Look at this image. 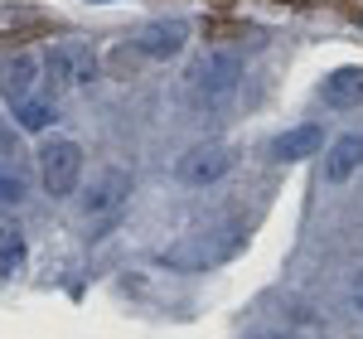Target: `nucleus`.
<instances>
[{
    "instance_id": "f257e3e1",
    "label": "nucleus",
    "mask_w": 363,
    "mask_h": 339,
    "mask_svg": "<svg viewBox=\"0 0 363 339\" xmlns=\"http://www.w3.org/2000/svg\"><path fill=\"white\" fill-rule=\"evenodd\" d=\"M247 248V218H223V223H203L194 233H184L179 243H169L160 262L174 272H208V267H223Z\"/></svg>"
},
{
    "instance_id": "f03ea898",
    "label": "nucleus",
    "mask_w": 363,
    "mask_h": 339,
    "mask_svg": "<svg viewBox=\"0 0 363 339\" xmlns=\"http://www.w3.org/2000/svg\"><path fill=\"white\" fill-rule=\"evenodd\" d=\"M238 83H242V58L213 49V54L189 63V73H184V102L199 116H213L238 97Z\"/></svg>"
},
{
    "instance_id": "7ed1b4c3",
    "label": "nucleus",
    "mask_w": 363,
    "mask_h": 339,
    "mask_svg": "<svg viewBox=\"0 0 363 339\" xmlns=\"http://www.w3.org/2000/svg\"><path fill=\"white\" fill-rule=\"evenodd\" d=\"M39 179H44V189L54 199L78 194V184H83V145L73 136H49L39 145Z\"/></svg>"
},
{
    "instance_id": "20e7f679",
    "label": "nucleus",
    "mask_w": 363,
    "mask_h": 339,
    "mask_svg": "<svg viewBox=\"0 0 363 339\" xmlns=\"http://www.w3.org/2000/svg\"><path fill=\"white\" fill-rule=\"evenodd\" d=\"M126 199H131V174H126L121 165H107V170H102V174H97V179H92V184L83 189L78 209H83L87 223L102 233V228H107L116 213L126 209Z\"/></svg>"
},
{
    "instance_id": "39448f33",
    "label": "nucleus",
    "mask_w": 363,
    "mask_h": 339,
    "mask_svg": "<svg viewBox=\"0 0 363 339\" xmlns=\"http://www.w3.org/2000/svg\"><path fill=\"white\" fill-rule=\"evenodd\" d=\"M49 78H54V87H63V92L87 87L92 78H97V49L87 44L83 34L58 39L54 49H49Z\"/></svg>"
},
{
    "instance_id": "423d86ee",
    "label": "nucleus",
    "mask_w": 363,
    "mask_h": 339,
    "mask_svg": "<svg viewBox=\"0 0 363 339\" xmlns=\"http://www.w3.org/2000/svg\"><path fill=\"white\" fill-rule=\"evenodd\" d=\"M238 165V155H233V145L223 141H203L194 150H184L179 155V165H174V179L179 184H189V189H208V184H218L228 179V170Z\"/></svg>"
},
{
    "instance_id": "0eeeda50",
    "label": "nucleus",
    "mask_w": 363,
    "mask_h": 339,
    "mask_svg": "<svg viewBox=\"0 0 363 339\" xmlns=\"http://www.w3.org/2000/svg\"><path fill=\"white\" fill-rule=\"evenodd\" d=\"M39 78H44L39 54L20 49V54L0 58V97H5L10 107H20V102H29V97H39Z\"/></svg>"
},
{
    "instance_id": "6e6552de",
    "label": "nucleus",
    "mask_w": 363,
    "mask_h": 339,
    "mask_svg": "<svg viewBox=\"0 0 363 339\" xmlns=\"http://www.w3.org/2000/svg\"><path fill=\"white\" fill-rule=\"evenodd\" d=\"M184 39H189V25L184 20H150V25L136 29V54L145 58H174L179 49H184Z\"/></svg>"
},
{
    "instance_id": "1a4fd4ad",
    "label": "nucleus",
    "mask_w": 363,
    "mask_h": 339,
    "mask_svg": "<svg viewBox=\"0 0 363 339\" xmlns=\"http://www.w3.org/2000/svg\"><path fill=\"white\" fill-rule=\"evenodd\" d=\"M320 150H325V131H320L315 121H306V126H291V131H281L277 141H272V160H281V165H301V160L320 155Z\"/></svg>"
},
{
    "instance_id": "9d476101",
    "label": "nucleus",
    "mask_w": 363,
    "mask_h": 339,
    "mask_svg": "<svg viewBox=\"0 0 363 339\" xmlns=\"http://www.w3.org/2000/svg\"><path fill=\"white\" fill-rule=\"evenodd\" d=\"M320 97L339 107V112H349V107H363V68H335L325 83H320Z\"/></svg>"
},
{
    "instance_id": "9b49d317",
    "label": "nucleus",
    "mask_w": 363,
    "mask_h": 339,
    "mask_svg": "<svg viewBox=\"0 0 363 339\" xmlns=\"http://www.w3.org/2000/svg\"><path fill=\"white\" fill-rule=\"evenodd\" d=\"M359 165H363V136H339V141L325 150V179H330V184H344Z\"/></svg>"
},
{
    "instance_id": "f8f14e48",
    "label": "nucleus",
    "mask_w": 363,
    "mask_h": 339,
    "mask_svg": "<svg viewBox=\"0 0 363 339\" xmlns=\"http://www.w3.org/2000/svg\"><path fill=\"white\" fill-rule=\"evenodd\" d=\"M25 252H29V248H25V233L0 218V277H15V272L25 267Z\"/></svg>"
},
{
    "instance_id": "ddd939ff",
    "label": "nucleus",
    "mask_w": 363,
    "mask_h": 339,
    "mask_svg": "<svg viewBox=\"0 0 363 339\" xmlns=\"http://www.w3.org/2000/svg\"><path fill=\"white\" fill-rule=\"evenodd\" d=\"M44 20L39 10H29V5H0V39H10V34H25Z\"/></svg>"
},
{
    "instance_id": "4468645a",
    "label": "nucleus",
    "mask_w": 363,
    "mask_h": 339,
    "mask_svg": "<svg viewBox=\"0 0 363 339\" xmlns=\"http://www.w3.org/2000/svg\"><path fill=\"white\" fill-rule=\"evenodd\" d=\"M15 121L25 126V131H44V126H54V107L44 102V97H29L15 107Z\"/></svg>"
},
{
    "instance_id": "2eb2a0df",
    "label": "nucleus",
    "mask_w": 363,
    "mask_h": 339,
    "mask_svg": "<svg viewBox=\"0 0 363 339\" xmlns=\"http://www.w3.org/2000/svg\"><path fill=\"white\" fill-rule=\"evenodd\" d=\"M25 199V184L15 179V174H0V209H10V204H20Z\"/></svg>"
},
{
    "instance_id": "dca6fc26",
    "label": "nucleus",
    "mask_w": 363,
    "mask_h": 339,
    "mask_svg": "<svg viewBox=\"0 0 363 339\" xmlns=\"http://www.w3.org/2000/svg\"><path fill=\"white\" fill-rule=\"evenodd\" d=\"M349 296H354V311H363V272L354 277V291H349Z\"/></svg>"
},
{
    "instance_id": "f3484780",
    "label": "nucleus",
    "mask_w": 363,
    "mask_h": 339,
    "mask_svg": "<svg viewBox=\"0 0 363 339\" xmlns=\"http://www.w3.org/2000/svg\"><path fill=\"white\" fill-rule=\"evenodd\" d=\"M247 339H296V335H286V330H262V335H247Z\"/></svg>"
},
{
    "instance_id": "a211bd4d",
    "label": "nucleus",
    "mask_w": 363,
    "mask_h": 339,
    "mask_svg": "<svg viewBox=\"0 0 363 339\" xmlns=\"http://www.w3.org/2000/svg\"><path fill=\"white\" fill-rule=\"evenodd\" d=\"M97 5H102V0H97Z\"/></svg>"
}]
</instances>
